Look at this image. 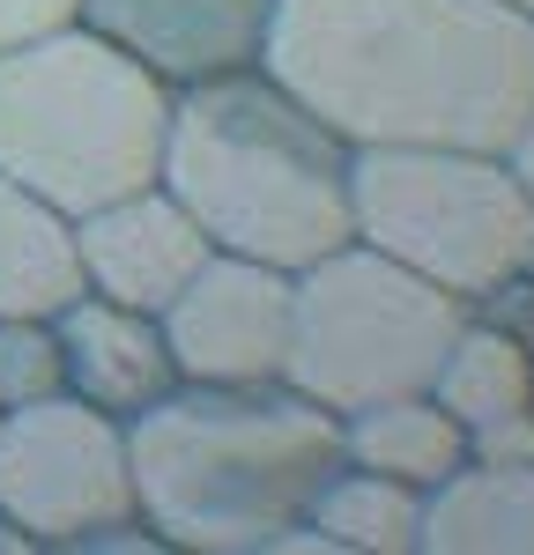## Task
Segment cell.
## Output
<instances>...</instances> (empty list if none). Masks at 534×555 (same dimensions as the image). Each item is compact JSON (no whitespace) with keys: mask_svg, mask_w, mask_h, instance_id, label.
<instances>
[{"mask_svg":"<svg viewBox=\"0 0 534 555\" xmlns=\"http://www.w3.org/2000/svg\"><path fill=\"white\" fill-rule=\"evenodd\" d=\"M260 67L349 149H512L534 119L512 0H275Z\"/></svg>","mask_w":534,"mask_h":555,"instance_id":"obj_1","label":"cell"},{"mask_svg":"<svg viewBox=\"0 0 534 555\" xmlns=\"http://www.w3.org/2000/svg\"><path fill=\"white\" fill-rule=\"evenodd\" d=\"M134 512L186 555H275L342 467V415L297 385H171L127 423Z\"/></svg>","mask_w":534,"mask_h":555,"instance_id":"obj_2","label":"cell"},{"mask_svg":"<svg viewBox=\"0 0 534 555\" xmlns=\"http://www.w3.org/2000/svg\"><path fill=\"white\" fill-rule=\"evenodd\" d=\"M349 141L319 127L267 67L171 89L156 185L201 222L216 253L297 274L349 245Z\"/></svg>","mask_w":534,"mask_h":555,"instance_id":"obj_3","label":"cell"},{"mask_svg":"<svg viewBox=\"0 0 534 555\" xmlns=\"http://www.w3.org/2000/svg\"><path fill=\"white\" fill-rule=\"evenodd\" d=\"M164 127L171 89L82 23L0 52V178L30 185L60 215L156 185Z\"/></svg>","mask_w":534,"mask_h":555,"instance_id":"obj_4","label":"cell"},{"mask_svg":"<svg viewBox=\"0 0 534 555\" xmlns=\"http://www.w3.org/2000/svg\"><path fill=\"white\" fill-rule=\"evenodd\" d=\"M349 237L460 304L520 289L534 201L505 149H356Z\"/></svg>","mask_w":534,"mask_h":555,"instance_id":"obj_5","label":"cell"},{"mask_svg":"<svg viewBox=\"0 0 534 555\" xmlns=\"http://www.w3.org/2000/svg\"><path fill=\"white\" fill-rule=\"evenodd\" d=\"M475 304L445 297L438 282L394 267L371 245H334L290 274V363L282 385H297L327 415H356L371 400L431 392L453 334Z\"/></svg>","mask_w":534,"mask_h":555,"instance_id":"obj_6","label":"cell"},{"mask_svg":"<svg viewBox=\"0 0 534 555\" xmlns=\"http://www.w3.org/2000/svg\"><path fill=\"white\" fill-rule=\"evenodd\" d=\"M0 518L30 548H97L141 526L134 512L127 423L97 415L75 392H44L0 415Z\"/></svg>","mask_w":534,"mask_h":555,"instance_id":"obj_7","label":"cell"},{"mask_svg":"<svg viewBox=\"0 0 534 555\" xmlns=\"http://www.w3.org/2000/svg\"><path fill=\"white\" fill-rule=\"evenodd\" d=\"M156 326L178 385H275L290 363V274L245 253H208Z\"/></svg>","mask_w":534,"mask_h":555,"instance_id":"obj_8","label":"cell"},{"mask_svg":"<svg viewBox=\"0 0 534 555\" xmlns=\"http://www.w3.org/2000/svg\"><path fill=\"white\" fill-rule=\"evenodd\" d=\"M75 23L119 44L164 89L260 67L275 0H75Z\"/></svg>","mask_w":534,"mask_h":555,"instance_id":"obj_9","label":"cell"},{"mask_svg":"<svg viewBox=\"0 0 534 555\" xmlns=\"http://www.w3.org/2000/svg\"><path fill=\"white\" fill-rule=\"evenodd\" d=\"M75 253H82V289L89 297H112L127 311H164V304L201 274V259L216 253L201 237V222L178 208L164 185H141L119 193L104 208L75 215Z\"/></svg>","mask_w":534,"mask_h":555,"instance_id":"obj_10","label":"cell"},{"mask_svg":"<svg viewBox=\"0 0 534 555\" xmlns=\"http://www.w3.org/2000/svg\"><path fill=\"white\" fill-rule=\"evenodd\" d=\"M52 334H60V378H67V392L89 400L97 415L134 423L141 408H156L178 385L171 341H164V326L149 311H127V304L82 289L52 319Z\"/></svg>","mask_w":534,"mask_h":555,"instance_id":"obj_11","label":"cell"},{"mask_svg":"<svg viewBox=\"0 0 534 555\" xmlns=\"http://www.w3.org/2000/svg\"><path fill=\"white\" fill-rule=\"evenodd\" d=\"M416 555H534V452H468L423 489Z\"/></svg>","mask_w":534,"mask_h":555,"instance_id":"obj_12","label":"cell"},{"mask_svg":"<svg viewBox=\"0 0 534 555\" xmlns=\"http://www.w3.org/2000/svg\"><path fill=\"white\" fill-rule=\"evenodd\" d=\"M75 297H82L75 215L0 178V319H60Z\"/></svg>","mask_w":534,"mask_h":555,"instance_id":"obj_13","label":"cell"},{"mask_svg":"<svg viewBox=\"0 0 534 555\" xmlns=\"http://www.w3.org/2000/svg\"><path fill=\"white\" fill-rule=\"evenodd\" d=\"M468 452H475V437L438 392H400V400H371L342 415V460L394 474L408 489H438L453 467H468Z\"/></svg>","mask_w":534,"mask_h":555,"instance_id":"obj_14","label":"cell"},{"mask_svg":"<svg viewBox=\"0 0 534 555\" xmlns=\"http://www.w3.org/2000/svg\"><path fill=\"white\" fill-rule=\"evenodd\" d=\"M431 392L468 423V437L527 423L534 415V348L520 341V334H505V326H483V319L468 311V326L453 334Z\"/></svg>","mask_w":534,"mask_h":555,"instance_id":"obj_15","label":"cell"},{"mask_svg":"<svg viewBox=\"0 0 534 555\" xmlns=\"http://www.w3.org/2000/svg\"><path fill=\"white\" fill-rule=\"evenodd\" d=\"M305 526L319 533L327 555H416V533H423V489H408L394 474L371 467H342L319 481Z\"/></svg>","mask_w":534,"mask_h":555,"instance_id":"obj_16","label":"cell"},{"mask_svg":"<svg viewBox=\"0 0 534 555\" xmlns=\"http://www.w3.org/2000/svg\"><path fill=\"white\" fill-rule=\"evenodd\" d=\"M44 392H67L52 319H0V415L8 408H30Z\"/></svg>","mask_w":534,"mask_h":555,"instance_id":"obj_17","label":"cell"},{"mask_svg":"<svg viewBox=\"0 0 534 555\" xmlns=\"http://www.w3.org/2000/svg\"><path fill=\"white\" fill-rule=\"evenodd\" d=\"M60 23H75V0H0V52L38 30H60Z\"/></svg>","mask_w":534,"mask_h":555,"instance_id":"obj_18","label":"cell"},{"mask_svg":"<svg viewBox=\"0 0 534 555\" xmlns=\"http://www.w3.org/2000/svg\"><path fill=\"white\" fill-rule=\"evenodd\" d=\"M505 156H512V171H520V185H527V201H534V119L520 127V141H512Z\"/></svg>","mask_w":534,"mask_h":555,"instance_id":"obj_19","label":"cell"},{"mask_svg":"<svg viewBox=\"0 0 534 555\" xmlns=\"http://www.w3.org/2000/svg\"><path fill=\"white\" fill-rule=\"evenodd\" d=\"M0 548H30V541H23V533H15V526L0 518Z\"/></svg>","mask_w":534,"mask_h":555,"instance_id":"obj_20","label":"cell"},{"mask_svg":"<svg viewBox=\"0 0 534 555\" xmlns=\"http://www.w3.org/2000/svg\"><path fill=\"white\" fill-rule=\"evenodd\" d=\"M520 289H534V245H527V267H520Z\"/></svg>","mask_w":534,"mask_h":555,"instance_id":"obj_21","label":"cell"},{"mask_svg":"<svg viewBox=\"0 0 534 555\" xmlns=\"http://www.w3.org/2000/svg\"><path fill=\"white\" fill-rule=\"evenodd\" d=\"M512 8H520V15H534V0H512Z\"/></svg>","mask_w":534,"mask_h":555,"instance_id":"obj_22","label":"cell"}]
</instances>
